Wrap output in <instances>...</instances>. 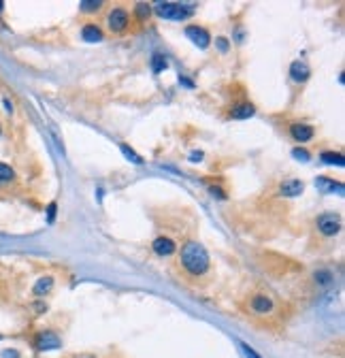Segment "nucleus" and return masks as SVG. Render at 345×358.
<instances>
[{
	"label": "nucleus",
	"instance_id": "f257e3e1",
	"mask_svg": "<svg viewBox=\"0 0 345 358\" xmlns=\"http://www.w3.org/2000/svg\"><path fill=\"white\" fill-rule=\"evenodd\" d=\"M181 265L190 275H205L209 269V254L200 243L190 241L181 248Z\"/></svg>",
	"mask_w": 345,
	"mask_h": 358
},
{
	"label": "nucleus",
	"instance_id": "f03ea898",
	"mask_svg": "<svg viewBox=\"0 0 345 358\" xmlns=\"http://www.w3.org/2000/svg\"><path fill=\"white\" fill-rule=\"evenodd\" d=\"M158 11V15L164 17V20H175V22H181L185 17H190L192 15V7L188 5H177V3H160L156 7Z\"/></svg>",
	"mask_w": 345,
	"mask_h": 358
},
{
	"label": "nucleus",
	"instance_id": "7ed1b4c3",
	"mask_svg": "<svg viewBox=\"0 0 345 358\" xmlns=\"http://www.w3.org/2000/svg\"><path fill=\"white\" fill-rule=\"evenodd\" d=\"M185 36H188L194 45L200 47V49H207L209 43H211L209 32L205 30V28H200V26H188V28H185Z\"/></svg>",
	"mask_w": 345,
	"mask_h": 358
},
{
	"label": "nucleus",
	"instance_id": "20e7f679",
	"mask_svg": "<svg viewBox=\"0 0 345 358\" xmlns=\"http://www.w3.org/2000/svg\"><path fill=\"white\" fill-rule=\"evenodd\" d=\"M318 228H320L322 235L333 237V235L339 233L341 222H339V218L335 216V213H324V216H320V220H318Z\"/></svg>",
	"mask_w": 345,
	"mask_h": 358
},
{
	"label": "nucleus",
	"instance_id": "39448f33",
	"mask_svg": "<svg viewBox=\"0 0 345 358\" xmlns=\"http://www.w3.org/2000/svg\"><path fill=\"white\" fill-rule=\"evenodd\" d=\"M109 28L113 32H122L124 28L128 26V11L126 9H122V7H118V9H113L111 13H109Z\"/></svg>",
	"mask_w": 345,
	"mask_h": 358
},
{
	"label": "nucleus",
	"instance_id": "423d86ee",
	"mask_svg": "<svg viewBox=\"0 0 345 358\" xmlns=\"http://www.w3.org/2000/svg\"><path fill=\"white\" fill-rule=\"evenodd\" d=\"M36 348L41 352H47V350H53V348H60V339H57L53 333H41L39 339H36Z\"/></svg>",
	"mask_w": 345,
	"mask_h": 358
},
{
	"label": "nucleus",
	"instance_id": "0eeeda50",
	"mask_svg": "<svg viewBox=\"0 0 345 358\" xmlns=\"http://www.w3.org/2000/svg\"><path fill=\"white\" fill-rule=\"evenodd\" d=\"M151 248L158 256H170L172 252H175V243H172L170 239L166 237H158L154 243H151Z\"/></svg>",
	"mask_w": 345,
	"mask_h": 358
},
{
	"label": "nucleus",
	"instance_id": "6e6552de",
	"mask_svg": "<svg viewBox=\"0 0 345 358\" xmlns=\"http://www.w3.org/2000/svg\"><path fill=\"white\" fill-rule=\"evenodd\" d=\"M303 190H305V185H303V181H298V179H288V181L281 183V194L288 196V198L298 196Z\"/></svg>",
	"mask_w": 345,
	"mask_h": 358
},
{
	"label": "nucleus",
	"instance_id": "1a4fd4ad",
	"mask_svg": "<svg viewBox=\"0 0 345 358\" xmlns=\"http://www.w3.org/2000/svg\"><path fill=\"white\" fill-rule=\"evenodd\" d=\"M309 75H311V70H309V66L305 64V62H292V66H290V77L294 79V81H307L309 79Z\"/></svg>",
	"mask_w": 345,
	"mask_h": 358
},
{
	"label": "nucleus",
	"instance_id": "9d476101",
	"mask_svg": "<svg viewBox=\"0 0 345 358\" xmlns=\"http://www.w3.org/2000/svg\"><path fill=\"white\" fill-rule=\"evenodd\" d=\"M290 133H292V137H294L296 141L305 143V141H309V139L313 137V128L307 126V124H294V126L290 128Z\"/></svg>",
	"mask_w": 345,
	"mask_h": 358
},
{
	"label": "nucleus",
	"instance_id": "9b49d317",
	"mask_svg": "<svg viewBox=\"0 0 345 358\" xmlns=\"http://www.w3.org/2000/svg\"><path fill=\"white\" fill-rule=\"evenodd\" d=\"M81 36H83V41H88V43H98L100 39H103V30H100L96 24H85L83 30H81Z\"/></svg>",
	"mask_w": 345,
	"mask_h": 358
},
{
	"label": "nucleus",
	"instance_id": "f8f14e48",
	"mask_svg": "<svg viewBox=\"0 0 345 358\" xmlns=\"http://www.w3.org/2000/svg\"><path fill=\"white\" fill-rule=\"evenodd\" d=\"M252 309L258 313H266L273 309V300L269 296H254L252 298Z\"/></svg>",
	"mask_w": 345,
	"mask_h": 358
},
{
	"label": "nucleus",
	"instance_id": "ddd939ff",
	"mask_svg": "<svg viewBox=\"0 0 345 358\" xmlns=\"http://www.w3.org/2000/svg\"><path fill=\"white\" fill-rule=\"evenodd\" d=\"M315 185H318L322 192H335V190L343 192V185L337 183V181H333V179H328V177H320L318 181H315Z\"/></svg>",
	"mask_w": 345,
	"mask_h": 358
},
{
	"label": "nucleus",
	"instance_id": "4468645a",
	"mask_svg": "<svg viewBox=\"0 0 345 358\" xmlns=\"http://www.w3.org/2000/svg\"><path fill=\"white\" fill-rule=\"evenodd\" d=\"M322 162L335 164V166H343V164H345L343 156H341V154H333V152H324V154H322Z\"/></svg>",
	"mask_w": 345,
	"mask_h": 358
},
{
	"label": "nucleus",
	"instance_id": "2eb2a0df",
	"mask_svg": "<svg viewBox=\"0 0 345 358\" xmlns=\"http://www.w3.org/2000/svg\"><path fill=\"white\" fill-rule=\"evenodd\" d=\"M254 116V107L252 105H243V107H237L233 111V118L237 120H245V118H252Z\"/></svg>",
	"mask_w": 345,
	"mask_h": 358
},
{
	"label": "nucleus",
	"instance_id": "dca6fc26",
	"mask_svg": "<svg viewBox=\"0 0 345 358\" xmlns=\"http://www.w3.org/2000/svg\"><path fill=\"white\" fill-rule=\"evenodd\" d=\"M51 286H53V279H51V277H43V279L36 281L34 292H36V294H45V292L51 290Z\"/></svg>",
	"mask_w": 345,
	"mask_h": 358
},
{
	"label": "nucleus",
	"instance_id": "f3484780",
	"mask_svg": "<svg viewBox=\"0 0 345 358\" xmlns=\"http://www.w3.org/2000/svg\"><path fill=\"white\" fill-rule=\"evenodd\" d=\"M100 7H103V3H100V0H83V3H79V9H81L83 13H94V11H98Z\"/></svg>",
	"mask_w": 345,
	"mask_h": 358
},
{
	"label": "nucleus",
	"instance_id": "a211bd4d",
	"mask_svg": "<svg viewBox=\"0 0 345 358\" xmlns=\"http://www.w3.org/2000/svg\"><path fill=\"white\" fill-rule=\"evenodd\" d=\"M151 68H154V73H160V70L166 68V58L160 53H156L154 58H151Z\"/></svg>",
	"mask_w": 345,
	"mask_h": 358
},
{
	"label": "nucleus",
	"instance_id": "6ab92c4d",
	"mask_svg": "<svg viewBox=\"0 0 345 358\" xmlns=\"http://www.w3.org/2000/svg\"><path fill=\"white\" fill-rule=\"evenodd\" d=\"M13 179V168L5 162H0V183H5V181H11Z\"/></svg>",
	"mask_w": 345,
	"mask_h": 358
},
{
	"label": "nucleus",
	"instance_id": "aec40b11",
	"mask_svg": "<svg viewBox=\"0 0 345 358\" xmlns=\"http://www.w3.org/2000/svg\"><path fill=\"white\" fill-rule=\"evenodd\" d=\"M120 149L124 152V156H126L128 160H132V162H137V164H143V158H141L139 154H135L130 147H128V145H120Z\"/></svg>",
	"mask_w": 345,
	"mask_h": 358
},
{
	"label": "nucleus",
	"instance_id": "412c9836",
	"mask_svg": "<svg viewBox=\"0 0 345 358\" xmlns=\"http://www.w3.org/2000/svg\"><path fill=\"white\" fill-rule=\"evenodd\" d=\"M137 13H139V17H149L151 7L149 5H137Z\"/></svg>",
	"mask_w": 345,
	"mask_h": 358
},
{
	"label": "nucleus",
	"instance_id": "4be33fe9",
	"mask_svg": "<svg viewBox=\"0 0 345 358\" xmlns=\"http://www.w3.org/2000/svg\"><path fill=\"white\" fill-rule=\"evenodd\" d=\"M241 348H243V352H245L247 358H260V356H258V352H256L254 348H250L247 343H241Z\"/></svg>",
	"mask_w": 345,
	"mask_h": 358
},
{
	"label": "nucleus",
	"instance_id": "5701e85b",
	"mask_svg": "<svg viewBox=\"0 0 345 358\" xmlns=\"http://www.w3.org/2000/svg\"><path fill=\"white\" fill-rule=\"evenodd\" d=\"M294 158H298V160H309V154L307 152H303V149H294Z\"/></svg>",
	"mask_w": 345,
	"mask_h": 358
},
{
	"label": "nucleus",
	"instance_id": "b1692460",
	"mask_svg": "<svg viewBox=\"0 0 345 358\" xmlns=\"http://www.w3.org/2000/svg\"><path fill=\"white\" fill-rule=\"evenodd\" d=\"M47 218H49V222H53V218H55V205H53V203H51L49 209H47Z\"/></svg>",
	"mask_w": 345,
	"mask_h": 358
},
{
	"label": "nucleus",
	"instance_id": "393cba45",
	"mask_svg": "<svg viewBox=\"0 0 345 358\" xmlns=\"http://www.w3.org/2000/svg\"><path fill=\"white\" fill-rule=\"evenodd\" d=\"M315 279H318V281H326V284H328V281H330V275H328V273H318V275H315Z\"/></svg>",
	"mask_w": 345,
	"mask_h": 358
},
{
	"label": "nucleus",
	"instance_id": "a878e982",
	"mask_svg": "<svg viewBox=\"0 0 345 358\" xmlns=\"http://www.w3.org/2000/svg\"><path fill=\"white\" fill-rule=\"evenodd\" d=\"M218 43H220V49H222V51H226V49H228V41H226V39H220Z\"/></svg>",
	"mask_w": 345,
	"mask_h": 358
},
{
	"label": "nucleus",
	"instance_id": "bb28decb",
	"mask_svg": "<svg viewBox=\"0 0 345 358\" xmlns=\"http://www.w3.org/2000/svg\"><path fill=\"white\" fill-rule=\"evenodd\" d=\"M190 158H192V160H200V158H203V154H200V152H194Z\"/></svg>",
	"mask_w": 345,
	"mask_h": 358
},
{
	"label": "nucleus",
	"instance_id": "cd10ccee",
	"mask_svg": "<svg viewBox=\"0 0 345 358\" xmlns=\"http://www.w3.org/2000/svg\"><path fill=\"white\" fill-rule=\"evenodd\" d=\"M5 358H17V354H13V350H7V354H5Z\"/></svg>",
	"mask_w": 345,
	"mask_h": 358
},
{
	"label": "nucleus",
	"instance_id": "c85d7f7f",
	"mask_svg": "<svg viewBox=\"0 0 345 358\" xmlns=\"http://www.w3.org/2000/svg\"><path fill=\"white\" fill-rule=\"evenodd\" d=\"M3 7H5V5H3V3H0V9H3Z\"/></svg>",
	"mask_w": 345,
	"mask_h": 358
}]
</instances>
